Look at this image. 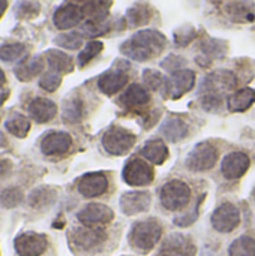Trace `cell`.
Masks as SVG:
<instances>
[{"label":"cell","instance_id":"1","mask_svg":"<svg viewBox=\"0 0 255 256\" xmlns=\"http://www.w3.org/2000/svg\"><path fill=\"white\" fill-rule=\"evenodd\" d=\"M167 45V38L153 28H143L134 33L120 45V51L131 60L147 62L158 57Z\"/></svg>","mask_w":255,"mask_h":256},{"label":"cell","instance_id":"2","mask_svg":"<svg viewBox=\"0 0 255 256\" xmlns=\"http://www.w3.org/2000/svg\"><path fill=\"white\" fill-rule=\"evenodd\" d=\"M162 234V228L156 220H144V222H137L132 230H131V244L141 252H149L152 250L156 243L159 242Z\"/></svg>","mask_w":255,"mask_h":256},{"label":"cell","instance_id":"3","mask_svg":"<svg viewBox=\"0 0 255 256\" xmlns=\"http://www.w3.org/2000/svg\"><path fill=\"white\" fill-rule=\"evenodd\" d=\"M236 84H237V80L231 70L219 69L204 76L201 87H200V93H203V96L224 98V94L233 90Z\"/></svg>","mask_w":255,"mask_h":256},{"label":"cell","instance_id":"4","mask_svg":"<svg viewBox=\"0 0 255 256\" xmlns=\"http://www.w3.org/2000/svg\"><path fill=\"white\" fill-rule=\"evenodd\" d=\"M135 135L123 128L113 126L102 136V146L107 153L113 156H122L128 153L135 144Z\"/></svg>","mask_w":255,"mask_h":256},{"label":"cell","instance_id":"5","mask_svg":"<svg viewBox=\"0 0 255 256\" xmlns=\"http://www.w3.org/2000/svg\"><path fill=\"white\" fill-rule=\"evenodd\" d=\"M191 200V189L182 180H171L161 189V204L171 212L183 208Z\"/></svg>","mask_w":255,"mask_h":256},{"label":"cell","instance_id":"6","mask_svg":"<svg viewBox=\"0 0 255 256\" xmlns=\"http://www.w3.org/2000/svg\"><path fill=\"white\" fill-rule=\"evenodd\" d=\"M216 160H218V150L209 142H200L188 154L186 166L191 171L200 172L213 168Z\"/></svg>","mask_w":255,"mask_h":256},{"label":"cell","instance_id":"7","mask_svg":"<svg viewBox=\"0 0 255 256\" xmlns=\"http://www.w3.org/2000/svg\"><path fill=\"white\" fill-rule=\"evenodd\" d=\"M195 84V72L191 69H180L171 74L168 80H165L164 94L170 99H179L186 94Z\"/></svg>","mask_w":255,"mask_h":256},{"label":"cell","instance_id":"8","mask_svg":"<svg viewBox=\"0 0 255 256\" xmlns=\"http://www.w3.org/2000/svg\"><path fill=\"white\" fill-rule=\"evenodd\" d=\"M123 180L129 186H146L153 182V168L143 159H131L122 172Z\"/></svg>","mask_w":255,"mask_h":256},{"label":"cell","instance_id":"9","mask_svg":"<svg viewBox=\"0 0 255 256\" xmlns=\"http://www.w3.org/2000/svg\"><path fill=\"white\" fill-rule=\"evenodd\" d=\"M47 246V237L38 232H24L15 238V250L20 256H41Z\"/></svg>","mask_w":255,"mask_h":256},{"label":"cell","instance_id":"10","mask_svg":"<svg viewBox=\"0 0 255 256\" xmlns=\"http://www.w3.org/2000/svg\"><path fill=\"white\" fill-rule=\"evenodd\" d=\"M240 222V213L236 206L224 202L212 214V225L219 232H231Z\"/></svg>","mask_w":255,"mask_h":256},{"label":"cell","instance_id":"11","mask_svg":"<svg viewBox=\"0 0 255 256\" xmlns=\"http://www.w3.org/2000/svg\"><path fill=\"white\" fill-rule=\"evenodd\" d=\"M113 210L104 204L92 202L87 204L80 213H78V220L84 226H102L107 225L113 220Z\"/></svg>","mask_w":255,"mask_h":256},{"label":"cell","instance_id":"12","mask_svg":"<svg viewBox=\"0 0 255 256\" xmlns=\"http://www.w3.org/2000/svg\"><path fill=\"white\" fill-rule=\"evenodd\" d=\"M84 18L83 8L78 3H66L54 12V26L60 30H68L78 26Z\"/></svg>","mask_w":255,"mask_h":256},{"label":"cell","instance_id":"13","mask_svg":"<svg viewBox=\"0 0 255 256\" xmlns=\"http://www.w3.org/2000/svg\"><path fill=\"white\" fill-rule=\"evenodd\" d=\"M249 168V158L248 154L242 152H233L228 153L221 165V171L225 178L228 180H236L240 178Z\"/></svg>","mask_w":255,"mask_h":256},{"label":"cell","instance_id":"14","mask_svg":"<svg viewBox=\"0 0 255 256\" xmlns=\"http://www.w3.org/2000/svg\"><path fill=\"white\" fill-rule=\"evenodd\" d=\"M107 238V234L99 226H81L74 230L72 242L81 249H93Z\"/></svg>","mask_w":255,"mask_h":256},{"label":"cell","instance_id":"15","mask_svg":"<svg viewBox=\"0 0 255 256\" xmlns=\"http://www.w3.org/2000/svg\"><path fill=\"white\" fill-rule=\"evenodd\" d=\"M152 198L147 192H126L120 196V208L126 216H134L146 212L150 207Z\"/></svg>","mask_w":255,"mask_h":256},{"label":"cell","instance_id":"16","mask_svg":"<svg viewBox=\"0 0 255 256\" xmlns=\"http://www.w3.org/2000/svg\"><path fill=\"white\" fill-rule=\"evenodd\" d=\"M128 74L119 68V69H111L104 72L99 78H98V87L102 93L111 96L116 94L117 92H120L126 84H128Z\"/></svg>","mask_w":255,"mask_h":256},{"label":"cell","instance_id":"17","mask_svg":"<svg viewBox=\"0 0 255 256\" xmlns=\"http://www.w3.org/2000/svg\"><path fill=\"white\" fill-rule=\"evenodd\" d=\"M108 188V180L102 172H90L80 178L78 190L86 198H95L102 195Z\"/></svg>","mask_w":255,"mask_h":256},{"label":"cell","instance_id":"18","mask_svg":"<svg viewBox=\"0 0 255 256\" xmlns=\"http://www.w3.org/2000/svg\"><path fill=\"white\" fill-rule=\"evenodd\" d=\"M72 144V138L66 132H50L41 144L42 153L47 156L65 154Z\"/></svg>","mask_w":255,"mask_h":256},{"label":"cell","instance_id":"19","mask_svg":"<svg viewBox=\"0 0 255 256\" xmlns=\"http://www.w3.org/2000/svg\"><path fill=\"white\" fill-rule=\"evenodd\" d=\"M225 14L234 22H252L255 20V3L251 0L230 2L225 4Z\"/></svg>","mask_w":255,"mask_h":256},{"label":"cell","instance_id":"20","mask_svg":"<svg viewBox=\"0 0 255 256\" xmlns=\"http://www.w3.org/2000/svg\"><path fill=\"white\" fill-rule=\"evenodd\" d=\"M29 112L38 123H47L57 114V106L53 100L47 98H36L29 105Z\"/></svg>","mask_w":255,"mask_h":256},{"label":"cell","instance_id":"21","mask_svg":"<svg viewBox=\"0 0 255 256\" xmlns=\"http://www.w3.org/2000/svg\"><path fill=\"white\" fill-rule=\"evenodd\" d=\"M194 250H195L194 244L189 242V238L180 234H173L171 237L165 240L161 254L174 256H192Z\"/></svg>","mask_w":255,"mask_h":256},{"label":"cell","instance_id":"22","mask_svg":"<svg viewBox=\"0 0 255 256\" xmlns=\"http://www.w3.org/2000/svg\"><path fill=\"white\" fill-rule=\"evenodd\" d=\"M252 104H255V90L249 87L234 92L231 96H228V100H227V106L233 112L246 111Z\"/></svg>","mask_w":255,"mask_h":256},{"label":"cell","instance_id":"23","mask_svg":"<svg viewBox=\"0 0 255 256\" xmlns=\"http://www.w3.org/2000/svg\"><path fill=\"white\" fill-rule=\"evenodd\" d=\"M149 100H150L149 92L140 84H131L128 90L123 93V96L120 98V102L128 108L144 106Z\"/></svg>","mask_w":255,"mask_h":256},{"label":"cell","instance_id":"24","mask_svg":"<svg viewBox=\"0 0 255 256\" xmlns=\"http://www.w3.org/2000/svg\"><path fill=\"white\" fill-rule=\"evenodd\" d=\"M161 134L170 141V142H177L183 140L188 135V124L177 117H170L168 120L164 122L161 126Z\"/></svg>","mask_w":255,"mask_h":256},{"label":"cell","instance_id":"25","mask_svg":"<svg viewBox=\"0 0 255 256\" xmlns=\"http://www.w3.org/2000/svg\"><path fill=\"white\" fill-rule=\"evenodd\" d=\"M45 57H47V63L53 72L69 74L74 69V62L66 52H62L59 50H50V51H47Z\"/></svg>","mask_w":255,"mask_h":256},{"label":"cell","instance_id":"26","mask_svg":"<svg viewBox=\"0 0 255 256\" xmlns=\"http://www.w3.org/2000/svg\"><path fill=\"white\" fill-rule=\"evenodd\" d=\"M141 154L147 160H150L152 164L161 165L168 158V148H167V146L162 141H159V140H150L141 148Z\"/></svg>","mask_w":255,"mask_h":256},{"label":"cell","instance_id":"27","mask_svg":"<svg viewBox=\"0 0 255 256\" xmlns=\"http://www.w3.org/2000/svg\"><path fill=\"white\" fill-rule=\"evenodd\" d=\"M152 9L146 3H135L126 10V21L131 27H140L150 21Z\"/></svg>","mask_w":255,"mask_h":256},{"label":"cell","instance_id":"28","mask_svg":"<svg viewBox=\"0 0 255 256\" xmlns=\"http://www.w3.org/2000/svg\"><path fill=\"white\" fill-rule=\"evenodd\" d=\"M42 70H44V60L41 57H33L23 62L18 68H15V75L20 81H30Z\"/></svg>","mask_w":255,"mask_h":256},{"label":"cell","instance_id":"29","mask_svg":"<svg viewBox=\"0 0 255 256\" xmlns=\"http://www.w3.org/2000/svg\"><path fill=\"white\" fill-rule=\"evenodd\" d=\"M230 256H255V240L252 237L243 236L234 240L228 249Z\"/></svg>","mask_w":255,"mask_h":256},{"label":"cell","instance_id":"30","mask_svg":"<svg viewBox=\"0 0 255 256\" xmlns=\"http://www.w3.org/2000/svg\"><path fill=\"white\" fill-rule=\"evenodd\" d=\"M6 129L14 136L24 138L30 130V120L24 116H14L6 122Z\"/></svg>","mask_w":255,"mask_h":256},{"label":"cell","instance_id":"31","mask_svg":"<svg viewBox=\"0 0 255 256\" xmlns=\"http://www.w3.org/2000/svg\"><path fill=\"white\" fill-rule=\"evenodd\" d=\"M201 51H203V56L207 58L221 57L227 51V44L219 39H204L201 44Z\"/></svg>","mask_w":255,"mask_h":256},{"label":"cell","instance_id":"32","mask_svg":"<svg viewBox=\"0 0 255 256\" xmlns=\"http://www.w3.org/2000/svg\"><path fill=\"white\" fill-rule=\"evenodd\" d=\"M104 48V44L101 40H90L78 54V64L81 68H84L87 63H90Z\"/></svg>","mask_w":255,"mask_h":256},{"label":"cell","instance_id":"33","mask_svg":"<svg viewBox=\"0 0 255 256\" xmlns=\"http://www.w3.org/2000/svg\"><path fill=\"white\" fill-rule=\"evenodd\" d=\"M26 52V46L23 44H5L0 46V58L5 62H14L23 57Z\"/></svg>","mask_w":255,"mask_h":256},{"label":"cell","instance_id":"34","mask_svg":"<svg viewBox=\"0 0 255 256\" xmlns=\"http://www.w3.org/2000/svg\"><path fill=\"white\" fill-rule=\"evenodd\" d=\"M63 117H65V122H69V123L80 122V118L83 117V102H81V99L74 98L69 102H66Z\"/></svg>","mask_w":255,"mask_h":256},{"label":"cell","instance_id":"35","mask_svg":"<svg viewBox=\"0 0 255 256\" xmlns=\"http://www.w3.org/2000/svg\"><path fill=\"white\" fill-rule=\"evenodd\" d=\"M56 44L62 48H68V50H78L83 45V34L77 33V32H71V33H63L60 36L56 38Z\"/></svg>","mask_w":255,"mask_h":256},{"label":"cell","instance_id":"36","mask_svg":"<svg viewBox=\"0 0 255 256\" xmlns=\"http://www.w3.org/2000/svg\"><path fill=\"white\" fill-rule=\"evenodd\" d=\"M195 36H197L195 27H192L189 24H185V26L179 27L174 32V42L179 46H186V45H189L195 39Z\"/></svg>","mask_w":255,"mask_h":256},{"label":"cell","instance_id":"37","mask_svg":"<svg viewBox=\"0 0 255 256\" xmlns=\"http://www.w3.org/2000/svg\"><path fill=\"white\" fill-rule=\"evenodd\" d=\"M143 81H144L146 87L150 88V90H159V88H164V86H165L164 75L161 72L155 70V69L143 70Z\"/></svg>","mask_w":255,"mask_h":256},{"label":"cell","instance_id":"38","mask_svg":"<svg viewBox=\"0 0 255 256\" xmlns=\"http://www.w3.org/2000/svg\"><path fill=\"white\" fill-rule=\"evenodd\" d=\"M62 84V75L57 72H47L44 74V76L39 81L41 88H44L45 92H54L59 88V86Z\"/></svg>","mask_w":255,"mask_h":256},{"label":"cell","instance_id":"39","mask_svg":"<svg viewBox=\"0 0 255 256\" xmlns=\"http://www.w3.org/2000/svg\"><path fill=\"white\" fill-rule=\"evenodd\" d=\"M23 200V194L20 189L17 188H11V189H6L2 192L0 195V202L5 206V207H15L17 204H20V201Z\"/></svg>","mask_w":255,"mask_h":256},{"label":"cell","instance_id":"40","mask_svg":"<svg viewBox=\"0 0 255 256\" xmlns=\"http://www.w3.org/2000/svg\"><path fill=\"white\" fill-rule=\"evenodd\" d=\"M110 30V26L105 24V22H92V21H87L84 26H83V33L89 38H96V36H101L104 33H107Z\"/></svg>","mask_w":255,"mask_h":256},{"label":"cell","instance_id":"41","mask_svg":"<svg viewBox=\"0 0 255 256\" xmlns=\"http://www.w3.org/2000/svg\"><path fill=\"white\" fill-rule=\"evenodd\" d=\"M41 6L36 2H21L17 6V15L21 18H33L35 15H38Z\"/></svg>","mask_w":255,"mask_h":256},{"label":"cell","instance_id":"42","mask_svg":"<svg viewBox=\"0 0 255 256\" xmlns=\"http://www.w3.org/2000/svg\"><path fill=\"white\" fill-rule=\"evenodd\" d=\"M185 63H186L185 58H182V57H179V56H176V54H171V56H168L161 64H162L164 69L171 70V72H176V70H180L182 66H183Z\"/></svg>","mask_w":255,"mask_h":256},{"label":"cell","instance_id":"43","mask_svg":"<svg viewBox=\"0 0 255 256\" xmlns=\"http://www.w3.org/2000/svg\"><path fill=\"white\" fill-rule=\"evenodd\" d=\"M8 170H9V162H8V160L0 159V176H2V174H5Z\"/></svg>","mask_w":255,"mask_h":256},{"label":"cell","instance_id":"44","mask_svg":"<svg viewBox=\"0 0 255 256\" xmlns=\"http://www.w3.org/2000/svg\"><path fill=\"white\" fill-rule=\"evenodd\" d=\"M6 6H8V0H0V16L6 10Z\"/></svg>","mask_w":255,"mask_h":256},{"label":"cell","instance_id":"45","mask_svg":"<svg viewBox=\"0 0 255 256\" xmlns=\"http://www.w3.org/2000/svg\"><path fill=\"white\" fill-rule=\"evenodd\" d=\"M8 94H9V93H8L6 90H5V92H0V105H2V104H3V102L6 100Z\"/></svg>","mask_w":255,"mask_h":256},{"label":"cell","instance_id":"46","mask_svg":"<svg viewBox=\"0 0 255 256\" xmlns=\"http://www.w3.org/2000/svg\"><path fill=\"white\" fill-rule=\"evenodd\" d=\"M6 82V76H5V74H3V70L0 69V87L3 86Z\"/></svg>","mask_w":255,"mask_h":256},{"label":"cell","instance_id":"47","mask_svg":"<svg viewBox=\"0 0 255 256\" xmlns=\"http://www.w3.org/2000/svg\"><path fill=\"white\" fill-rule=\"evenodd\" d=\"M209 2H212V3H215V4H219V3H222V2H228V0H209Z\"/></svg>","mask_w":255,"mask_h":256},{"label":"cell","instance_id":"48","mask_svg":"<svg viewBox=\"0 0 255 256\" xmlns=\"http://www.w3.org/2000/svg\"><path fill=\"white\" fill-rule=\"evenodd\" d=\"M159 256H174V255H165V254H161Z\"/></svg>","mask_w":255,"mask_h":256},{"label":"cell","instance_id":"49","mask_svg":"<svg viewBox=\"0 0 255 256\" xmlns=\"http://www.w3.org/2000/svg\"><path fill=\"white\" fill-rule=\"evenodd\" d=\"M252 196H254V200H255V189H254V194H252Z\"/></svg>","mask_w":255,"mask_h":256}]
</instances>
